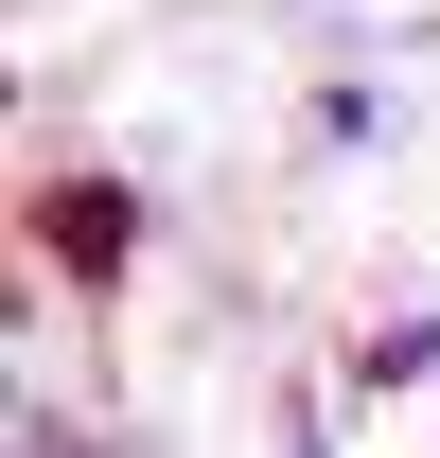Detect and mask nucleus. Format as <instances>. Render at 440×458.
Instances as JSON below:
<instances>
[{"instance_id": "nucleus-1", "label": "nucleus", "mask_w": 440, "mask_h": 458, "mask_svg": "<svg viewBox=\"0 0 440 458\" xmlns=\"http://www.w3.org/2000/svg\"><path fill=\"white\" fill-rule=\"evenodd\" d=\"M36 265H54V283H123V265H141V194H123V176H54V194H36Z\"/></svg>"}, {"instance_id": "nucleus-2", "label": "nucleus", "mask_w": 440, "mask_h": 458, "mask_svg": "<svg viewBox=\"0 0 440 458\" xmlns=\"http://www.w3.org/2000/svg\"><path fill=\"white\" fill-rule=\"evenodd\" d=\"M423 370H440V318H387V335L352 352V388H423Z\"/></svg>"}]
</instances>
